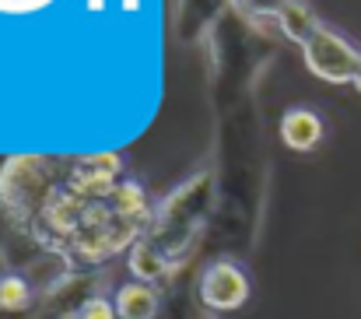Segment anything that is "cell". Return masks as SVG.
Masks as SVG:
<instances>
[{
  "label": "cell",
  "mask_w": 361,
  "mask_h": 319,
  "mask_svg": "<svg viewBox=\"0 0 361 319\" xmlns=\"http://www.w3.org/2000/svg\"><path fill=\"white\" fill-rule=\"evenodd\" d=\"M60 186L63 183H56V165L49 158H32V155L7 158L0 169V207L14 228L32 231L42 207Z\"/></svg>",
  "instance_id": "6da1fadb"
},
{
  "label": "cell",
  "mask_w": 361,
  "mask_h": 319,
  "mask_svg": "<svg viewBox=\"0 0 361 319\" xmlns=\"http://www.w3.org/2000/svg\"><path fill=\"white\" fill-rule=\"evenodd\" d=\"M302 60L309 74H316L326 85H355L361 67V49L334 25H319L309 42L302 46Z\"/></svg>",
  "instance_id": "7a4b0ae2"
},
{
  "label": "cell",
  "mask_w": 361,
  "mask_h": 319,
  "mask_svg": "<svg viewBox=\"0 0 361 319\" xmlns=\"http://www.w3.org/2000/svg\"><path fill=\"white\" fill-rule=\"evenodd\" d=\"M197 295H200V306L211 309V313H235L249 302L252 281H249V274H245V267L239 260L221 256V260H211L204 267Z\"/></svg>",
  "instance_id": "3957f363"
},
{
  "label": "cell",
  "mask_w": 361,
  "mask_h": 319,
  "mask_svg": "<svg viewBox=\"0 0 361 319\" xmlns=\"http://www.w3.org/2000/svg\"><path fill=\"white\" fill-rule=\"evenodd\" d=\"M123 183V158L120 155H88L78 158L67 172V186L81 193L85 200H113L116 186Z\"/></svg>",
  "instance_id": "277c9868"
},
{
  "label": "cell",
  "mask_w": 361,
  "mask_h": 319,
  "mask_svg": "<svg viewBox=\"0 0 361 319\" xmlns=\"http://www.w3.org/2000/svg\"><path fill=\"white\" fill-rule=\"evenodd\" d=\"M326 140V119L309 106H291L281 116V144L288 151L309 155Z\"/></svg>",
  "instance_id": "5b68a950"
},
{
  "label": "cell",
  "mask_w": 361,
  "mask_h": 319,
  "mask_svg": "<svg viewBox=\"0 0 361 319\" xmlns=\"http://www.w3.org/2000/svg\"><path fill=\"white\" fill-rule=\"evenodd\" d=\"M126 267H130L133 281L158 288V284L172 274V267H176V263L161 253V246H158V242H151L147 235H140V239L130 246V253H126Z\"/></svg>",
  "instance_id": "8992f818"
},
{
  "label": "cell",
  "mask_w": 361,
  "mask_h": 319,
  "mask_svg": "<svg viewBox=\"0 0 361 319\" xmlns=\"http://www.w3.org/2000/svg\"><path fill=\"white\" fill-rule=\"evenodd\" d=\"M113 302H116V316L120 319H158V309H161L158 288L140 284V281L120 284L116 295H113Z\"/></svg>",
  "instance_id": "52a82bcc"
},
{
  "label": "cell",
  "mask_w": 361,
  "mask_h": 319,
  "mask_svg": "<svg viewBox=\"0 0 361 319\" xmlns=\"http://www.w3.org/2000/svg\"><path fill=\"white\" fill-rule=\"evenodd\" d=\"M277 28H281V35L284 39H291L295 46H305L309 42V35L323 25L319 18H316V11L305 4V0H291L281 14H277V21H274Z\"/></svg>",
  "instance_id": "ba28073f"
},
{
  "label": "cell",
  "mask_w": 361,
  "mask_h": 319,
  "mask_svg": "<svg viewBox=\"0 0 361 319\" xmlns=\"http://www.w3.org/2000/svg\"><path fill=\"white\" fill-rule=\"evenodd\" d=\"M113 211L123 214V217H130V221H137V224H144V228H151V207H147V193H144V186L137 183V179H123L120 186H116V193H113Z\"/></svg>",
  "instance_id": "9c48e42d"
},
{
  "label": "cell",
  "mask_w": 361,
  "mask_h": 319,
  "mask_svg": "<svg viewBox=\"0 0 361 319\" xmlns=\"http://www.w3.org/2000/svg\"><path fill=\"white\" fill-rule=\"evenodd\" d=\"M32 302H35V291H32L28 277L7 270V274L0 277V313H7V316H14V313H28Z\"/></svg>",
  "instance_id": "30bf717a"
},
{
  "label": "cell",
  "mask_w": 361,
  "mask_h": 319,
  "mask_svg": "<svg viewBox=\"0 0 361 319\" xmlns=\"http://www.w3.org/2000/svg\"><path fill=\"white\" fill-rule=\"evenodd\" d=\"M245 18L252 21H277V14L291 4V0H232Z\"/></svg>",
  "instance_id": "8fae6325"
},
{
  "label": "cell",
  "mask_w": 361,
  "mask_h": 319,
  "mask_svg": "<svg viewBox=\"0 0 361 319\" xmlns=\"http://www.w3.org/2000/svg\"><path fill=\"white\" fill-rule=\"evenodd\" d=\"M71 319H120V316H116V302H113V299L92 295V299H85V302L74 309Z\"/></svg>",
  "instance_id": "7c38bea8"
},
{
  "label": "cell",
  "mask_w": 361,
  "mask_h": 319,
  "mask_svg": "<svg viewBox=\"0 0 361 319\" xmlns=\"http://www.w3.org/2000/svg\"><path fill=\"white\" fill-rule=\"evenodd\" d=\"M7 274V260H4V253H0V277Z\"/></svg>",
  "instance_id": "4fadbf2b"
},
{
  "label": "cell",
  "mask_w": 361,
  "mask_h": 319,
  "mask_svg": "<svg viewBox=\"0 0 361 319\" xmlns=\"http://www.w3.org/2000/svg\"><path fill=\"white\" fill-rule=\"evenodd\" d=\"M355 88L361 92V67H358V78H355Z\"/></svg>",
  "instance_id": "5bb4252c"
},
{
  "label": "cell",
  "mask_w": 361,
  "mask_h": 319,
  "mask_svg": "<svg viewBox=\"0 0 361 319\" xmlns=\"http://www.w3.org/2000/svg\"><path fill=\"white\" fill-rule=\"evenodd\" d=\"M126 7H130V11H133V7H137V0H126Z\"/></svg>",
  "instance_id": "9a60e30c"
},
{
  "label": "cell",
  "mask_w": 361,
  "mask_h": 319,
  "mask_svg": "<svg viewBox=\"0 0 361 319\" xmlns=\"http://www.w3.org/2000/svg\"><path fill=\"white\" fill-rule=\"evenodd\" d=\"M92 7H102V0H92Z\"/></svg>",
  "instance_id": "2e32d148"
}]
</instances>
